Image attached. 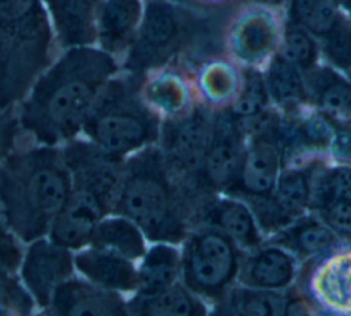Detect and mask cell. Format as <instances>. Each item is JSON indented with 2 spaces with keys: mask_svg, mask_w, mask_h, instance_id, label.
Masks as SVG:
<instances>
[{
  "mask_svg": "<svg viewBox=\"0 0 351 316\" xmlns=\"http://www.w3.org/2000/svg\"><path fill=\"white\" fill-rule=\"evenodd\" d=\"M121 62L97 45L62 49L16 106L23 137L60 147L81 136L82 126Z\"/></svg>",
  "mask_w": 351,
  "mask_h": 316,
  "instance_id": "cell-1",
  "label": "cell"
},
{
  "mask_svg": "<svg viewBox=\"0 0 351 316\" xmlns=\"http://www.w3.org/2000/svg\"><path fill=\"white\" fill-rule=\"evenodd\" d=\"M21 139L0 172V218L27 245L48 235L73 185L62 147Z\"/></svg>",
  "mask_w": 351,
  "mask_h": 316,
  "instance_id": "cell-2",
  "label": "cell"
},
{
  "mask_svg": "<svg viewBox=\"0 0 351 316\" xmlns=\"http://www.w3.org/2000/svg\"><path fill=\"white\" fill-rule=\"evenodd\" d=\"M197 205L170 173L158 144L123 162L112 214L136 223L149 243L181 245L195 225Z\"/></svg>",
  "mask_w": 351,
  "mask_h": 316,
  "instance_id": "cell-3",
  "label": "cell"
},
{
  "mask_svg": "<svg viewBox=\"0 0 351 316\" xmlns=\"http://www.w3.org/2000/svg\"><path fill=\"white\" fill-rule=\"evenodd\" d=\"M59 51L43 0H0V110L15 109Z\"/></svg>",
  "mask_w": 351,
  "mask_h": 316,
  "instance_id": "cell-4",
  "label": "cell"
},
{
  "mask_svg": "<svg viewBox=\"0 0 351 316\" xmlns=\"http://www.w3.org/2000/svg\"><path fill=\"white\" fill-rule=\"evenodd\" d=\"M208 18L196 4L145 0L137 36L121 60V70L147 77L192 58L207 41Z\"/></svg>",
  "mask_w": 351,
  "mask_h": 316,
  "instance_id": "cell-5",
  "label": "cell"
},
{
  "mask_svg": "<svg viewBox=\"0 0 351 316\" xmlns=\"http://www.w3.org/2000/svg\"><path fill=\"white\" fill-rule=\"evenodd\" d=\"M144 80L122 70L114 76L90 110L81 136L122 161L158 144L163 117L144 98Z\"/></svg>",
  "mask_w": 351,
  "mask_h": 316,
  "instance_id": "cell-6",
  "label": "cell"
},
{
  "mask_svg": "<svg viewBox=\"0 0 351 316\" xmlns=\"http://www.w3.org/2000/svg\"><path fill=\"white\" fill-rule=\"evenodd\" d=\"M180 246V280L214 305L236 284L243 251L221 231L204 224L191 228Z\"/></svg>",
  "mask_w": 351,
  "mask_h": 316,
  "instance_id": "cell-7",
  "label": "cell"
},
{
  "mask_svg": "<svg viewBox=\"0 0 351 316\" xmlns=\"http://www.w3.org/2000/svg\"><path fill=\"white\" fill-rule=\"evenodd\" d=\"M214 109L196 100L174 117H163L158 146L165 162L184 191L199 205L208 196L202 185V166L211 135Z\"/></svg>",
  "mask_w": 351,
  "mask_h": 316,
  "instance_id": "cell-8",
  "label": "cell"
},
{
  "mask_svg": "<svg viewBox=\"0 0 351 316\" xmlns=\"http://www.w3.org/2000/svg\"><path fill=\"white\" fill-rule=\"evenodd\" d=\"M245 143V129L228 107L214 109L211 135L202 166V185L208 195L225 194L232 187Z\"/></svg>",
  "mask_w": 351,
  "mask_h": 316,
  "instance_id": "cell-9",
  "label": "cell"
},
{
  "mask_svg": "<svg viewBox=\"0 0 351 316\" xmlns=\"http://www.w3.org/2000/svg\"><path fill=\"white\" fill-rule=\"evenodd\" d=\"M74 273V251L48 236L27 243L18 271L21 282L41 313L49 305L55 290Z\"/></svg>",
  "mask_w": 351,
  "mask_h": 316,
  "instance_id": "cell-10",
  "label": "cell"
},
{
  "mask_svg": "<svg viewBox=\"0 0 351 316\" xmlns=\"http://www.w3.org/2000/svg\"><path fill=\"white\" fill-rule=\"evenodd\" d=\"M337 129L313 106L289 114L281 113L282 168L330 159L329 150Z\"/></svg>",
  "mask_w": 351,
  "mask_h": 316,
  "instance_id": "cell-11",
  "label": "cell"
},
{
  "mask_svg": "<svg viewBox=\"0 0 351 316\" xmlns=\"http://www.w3.org/2000/svg\"><path fill=\"white\" fill-rule=\"evenodd\" d=\"M111 212V205L101 196L93 191L73 185L47 236L73 251H78L89 246L95 227Z\"/></svg>",
  "mask_w": 351,
  "mask_h": 316,
  "instance_id": "cell-12",
  "label": "cell"
},
{
  "mask_svg": "<svg viewBox=\"0 0 351 316\" xmlns=\"http://www.w3.org/2000/svg\"><path fill=\"white\" fill-rule=\"evenodd\" d=\"M199 224L221 231L243 253H248L265 242L250 205L234 195L214 194L206 198L196 212L195 225Z\"/></svg>",
  "mask_w": 351,
  "mask_h": 316,
  "instance_id": "cell-13",
  "label": "cell"
},
{
  "mask_svg": "<svg viewBox=\"0 0 351 316\" xmlns=\"http://www.w3.org/2000/svg\"><path fill=\"white\" fill-rule=\"evenodd\" d=\"M306 293L328 312L351 315V246L341 245L326 256L308 261Z\"/></svg>",
  "mask_w": 351,
  "mask_h": 316,
  "instance_id": "cell-14",
  "label": "cell"
},
{
  "mask_svg": "<svg viewBox=\"0 0 351 316\" xmlns=\"http://www.w3.org/2000/svg\"><path fill=\"white\" fill-rule=\"evenodd\" d=\"M300 264L287 249L265 240L256 249L243 253L236 283L261 290L288 291L299 278Z\"/></svg>",
  "mask_w": 351,
  "mask_h": 316,
  "instance_id": "cell-15",
  "label": "cell"
},
{
  "mask_svg": "<svg viewBox=\"0 0 351 316\" xmlns=\"http://www.w3.org/2000/svg\"><path fill=\"white\" fill-rule=\"evenodd\" d=\"M123 294L93 284L73 275L53 293L44 315H128Z\"/></svg>",
  "mask_w": 351,
  "mask_h": 316,
  "instance_id": "cell-16",
  "label": "cell"
},
{
  "mask_svg": "<svg viewBox=\"0 0 351 316\" xmlns=\"http://www.w3.org/2000/svg\"><path fill=\"white\" fill-rule=\"evenodd\" d=\"M278 43V23L270 12L263 10L243 14L229 29V49L245 66L256 67L270 59L276 54Z\"/></svg>",
  "mask_w": 351,
  "mask_h": 316,
  "instance_id": "cell-17",
  "label": "cell"
},
{
  "mask_svg": "<svg viewBox=\"0 0 351 316\" xmlns=\"http://www.w3.org/2000/svg\"><path fill=\"white\" fill-rule=\"evenodd\" d=\"M265 240L287 249L302 264L318 260L344 245L340 235L311 210Z\"/></svg>",
  "mask_w": 351,
  "mask_h": 316,
  "instance_id": "cell-18",
  "label": "cell"
},
{
  "mask_svg": "<svg viewBox=\"0 0 351 316\" xmlns=\"http://www.w3.org/2000/svg\"><path fill=\"white\" fill-rule=\"evenodd\" d=\"M75 272L93 284L121 294H134L138 289L137 262L117 253L86 246L74 251Z\"/></svg>",
  "mask_w": 351,
  "mask_h": 316,
  "instance_id": "cell-19",
  "label": "cell"
},
{
  "mask_svg": "<svg viewBox=\"0 0 351 316\" xmlns=\"http://www.w3.org/2000/svg\"><path fill=\"white\" fill-rule=\"evenodd\" d=\"M143 12V0H103L96 18V45L122 59L137 36Z\"/></svg>",
  "mask_w": 351,
  "mask_h": 316,
  "instance_id": "cell-20",
  "label": "cell"
},
{
  "mask_svg": "<svg viewBox=\"0 0 351 316\" xmlns=\"http://www.w3.org/2000/svg\"><path fill=\"white\" fill-rule=\"evenodd\" d=\"M310 104L337 128H351V81L332 66L317 65L303 73Z\"/></svg>",
  "mask_w": 351,
  "mask_h": 316,
  "instance_id": "cell-21",
  "label": "cell"
},
{
  "mask_svg": "<svg viewBox=\"0 0 351 316\" xmlns=\"http://www.w3.org/2000/svg\"><path fill=\"white\" fill-rule=\"evenodd\" d=\"M103 0H43L62 49L96 45V18Z\"/></svg>",
  "mask_w": 351,
  "mask_h": 316,
  "instance_id": "cell-22",
  "label": "cell"
},
{
  "mask_svg": "<svg viewBox=\"0 0 351 316\" xmlns=\"http://www.w3.org/2000/svg\"><path fill=\"white\" fill-rule=\"evenodd\" d=\"M143 93L147 102L162 115L174 117L188 111L197 100L195 87L181 67L170 66L145 77Z\"/></svg>",
  "mask_w": 351,
  "mask_h": 316,
  "instance_id": "cell-23",
  "label": "cell"
},
{
  "mask_svg": "<svg viewBox=\"0 0 351 316\" xmlns=\"http://www.w3.org/2000/svg\"><path fill=\"white\" fill-rule=\"evenodd\" d=\"M263 77L270 103L280 113L289 114L311 106L303 73L280 52L269 59Z\"/></svg>",
  "mask_w": 351,
  "mask_h": 316,
  "instance_id": "cell-24",
  "label": "cell"
},
{
  "mask_svg": "<svg viewBox=\"0 0 351 316\" xmlns=\"http://www.w3.org/2000/svg\"><path fill=\"white\" fill-rule=\"evenodd\" d=\"M128 315H206L210 312L206 302L193 294L181 280L151 294H132L126 300Z\"/></svg>",
  "mask_w": 351,
  "mask_h": 316,
  "instance_id": "cell-25",
  "label": "cell"
},
{
  "mask_svg": "<svg viewBox=\"0 0 351 316\" xmlns=\"http://www.w3.org/2000/svg\"><path fill=\"white\" fill-rule=\"evenodd\" d=\"M147 238L140 227L121 214H107L93 229L90 246L100 247L138 262L147 251Z\"/></svg>",
  "mask_w": 351,
  "mask_h": 316,
  "instance_id": "cell-26",
  "label": "cell"
},
{
  "mask_svg": "<svg viewBox=\"0 0 351 316\" xmlns=\"http://www.w3.org/2000/svg\"><path fill=\"white\" fill-rule=\"evenodd\" d=\"M181 250L178 245L156 242L151 243L137 262V294H151L180 280Z\"/></svg>",
  "mask_w": 351,
  "mask_h": 316,
  "instance_id": "cell-27",
  "label": "cell"
},
{
  "mask_svg": "<svg viewBox=\"0 0 351 316\" xmlns=\"http://www.w3.org/2000/svg\"><path fill=\"white\" fill-rule=\"evenodd\" d=\"M291 297L288 291H270L233 284L214 304V313L230 315H284L288 313Z\"/></svg>",
  "mask_w": 351,
  "mask_h": 316,
  "instance_id": "cell-28",
  "label": "cell"
},
{
  "mask_svg": "<svg viewBox=\"0 0 351 316\" xmlns=\"http://www.w3.org/2000/svg\"><path fill=\"white\" fill-rule=\"evenodd\" d=\"M241 85V73L222 59H211L200 66L196 74L195 91L199 100L211 109L228 107Z\"/></svg>",
  "mask_w": 351,
  "mask_h": 316,
  "instance_id": "cell-29",
  "label": "cell"
},
{
  "mask_svg": "<svg viewBox=\"0 0 351 316\" xmlns=\"http://www.w3.org/2000/svg\"><path fill=\"white\" fill-rule=\"evenodd\" d=\"M322 161L308 165H291L281 169L270 195L291 221L310 212L311 174L314 168Z\"/></svg>",
  "mask_w": 351,
  "mask_h": 316,
  "instance_id": "cell-30",
  "label": "cell"
},
{
  "mask_svg": "<svg viewBox=\"0 0 351 316\" xmlns=\"http://www.w3.org/2000/svg\"><path fill=\"white\" fill-rule=\"evenodd\" d=\"M351 202V168L332 162H319L311 174L310 210L330 202Z\"/></svg>",
  "mask_w": 351,
  "mask_h": 316,
  "instance_id": "cell-31",
  "label": "cell"
},
{
  "mask_svg": "<svg viewBox=\"0 0 351 316\" xmlns=\"http://www.w3.org/2000/svg\"><path fill=\"white\" fill-rule=\"evenodd\" d=\"M270 99L263 73L256 67L245 66L241 70V85L228 106V110L244 125L270 109Z\"/></svg>",
  "mask_w": 351,
  "mask_h": 316,
  "instance_id": "cell-32",
  "label": "cell"
},
{
  "mask_svg": "<svg viewBox=\"0 0 351 316\" xmlns=\"http://www.w3.org/2000/svg\"><path fill=\"white\" fill-rule=\"evenodd\" d=\"M285 59L295 65L302 73H306L318 65L319 45L318 40L296 22L287 19L281 36V49Z\"/></svg>",
  "mask_w": 351,
  "mask_h": 316,
  "instance_id": "cell-33",
  "label": "cell"
},
{
  "mask_svg": "<svg viewBox=\"0 0 351 316\" xmlns=\"http://www.w3.org/2000/svg\"><path fill=\"white\" fill-rule=\"evenodd\" d=\"M340 12L336 0H289L288 18L318 38L333 25Z\"/></svg>",
  "mask_w": 351,
  "mask_h": 316,
  "instance_id": "cell-34",
  "label": "cell"
},
{
  "mask_svg": "<svg viewBox=\"0 0 351 316\" xmlns=\"http://www.w3.org/2000/svg\"><path fill=\"white\" fill-rule=\"evenodd\" d=\"M317 40L329 66L344 73L351 69V19L343 11Z\"/></svg>",
  "mask_w": 351,
  "mask_h": 316,
  "instance_id": "cell-35",
  "label": "cell"
},
{
  "mask_svg": "<svg viewBox=\"0 0 351 316\" xmlns=\"http://www.w3.org/2000/svg\"><path fill=\"white\" fill-rule=\"evenodd\" d=\"M36 311V302L18 275L0 278V316L32 315Z\"/></svg>",
  "mask_w": 351,
  "mask_h": 316,
  "instance_id": "cell-36",
  "label": "cell"
},
{
  "mask_svg": "<svg viewBox=\"0 0 351 316\" xmlns=\"http://www.w3.org/2000/svg\"><path fill=\"white\" fill-rule=\"evenodd\" d=\"M23 251L22 240L0 218V278L18 275Z\"/></svg>",
  "mask_w": 351,
  "mask_h": 316,
  "instance_id": "cell-37",
  "label": "cell"
},
{
  "mask_svg": "<svg viewBox=\"0 0 351 316\" xmlns=\"http://www.w3.org/2000/svg\"><path fill=\"white\" fill-rule=\"evenodd\" d=\"M317 213L340 238L347 239L351 235V202H330L311 210Z\"/></svg>",
  "mask_w": 351,
  "mask_h": 316,
  "instance_id": "cell-38",
  "label": "cell"
},
{
  "mask_svg": "<svg viewBox=\"0 0 351 316\" xmlns=\"http://www.w3.org/2000/svg\"><path fill=\"white\" fill-rule=\"evenodd\" d=\"M21 136L16 107L0 110V172L5 158L15 148Z\"/></svg>",
  "mask_w": 351,
  "mask_h": 316,
  "instance_id": "cell-39",
  "label": "cell"
},
{
  "mask_svg": "<svg viewBox=\"0 0 351 316\" xmlns=\"http://www.w3.org/2000/svg\"><path fill=\"white\" fill-rule=\"evenodd\" d=\"M329 157L332 162L351 168V128H339L330 144Z\"/></svg>",
  "mask_w": 351,
  "mask_h": 316,
  "instance_id": "cell-40",
  "label": "cell"
},
{
  "mask_svg": "<svg viewBox=\"0 0 351 316\" xmlns=\"http://www.w3.org/2000/svg\"><path fill=\"white\" fill-rule=\"evenodd\" d=\"M340 10L351 19V0H336Z\"/></svg>",
  "mask_w": 351,
  "mask_h": 316,
  "instance_id": "cell-41",
  "label": "cell"
},
{
  "mask_svg": "<svg viewBox=\"0 0 351 316\" xmlns=\"http://www.w3.org/2000/svg\"><path fill=\"white\" fill-rule=\"evenodd\" d=\"M252 1L263 4V5H267V7H281L288 0H252Z\"/></svg>",
  "mask_w": 351,
  "mask_h": 316,
  "instance_id": "cell-42",
  "label": "cell"
},
{
  "mask_svg": "<svg viewBox=\"0 0 351 316\" xmlns=\"http://www.w3.org/2000/svg\"><path fill=\"white\" fill-rule=\"evenodd\" d=\"M344 243L348 245V246H351V235H350L347 239H344Z\"/></svg>",
  "mask_w": 351,
  "mask_h": 316,
  "instance_id": "cell-43",
  "label": "cell"
},
{
  "mask_svg": "<svg viewBox=\"0 0 351 316\" xmlns=\"http://www.w3.org/2000/svg\"><path fill=\"white\" fill-rule=\"evenodd\" d=\"M178 1H184V3H189V4H196V0H178Z\"/></svg>",
  "mask_w": 351,
  "mask_h": 316,
  "instance_id": "cell-44",
  "label": "cell"
},
{
  "mask_svg": "<svg viewBox=\"0 0 351 316\" xmlns=\"http://www.w3.org/2000/svg\"><path fill=\"white\" fill-rule=\"evenodd\" d=\"M346 76H347V78L351 81V69H350L348 71H346Z\"/></svg>",
  "mask_w": 351,
  "mask_h": 316,
  "instance_id": "cell-45",
  "label": "cell"
}]
</instances>
